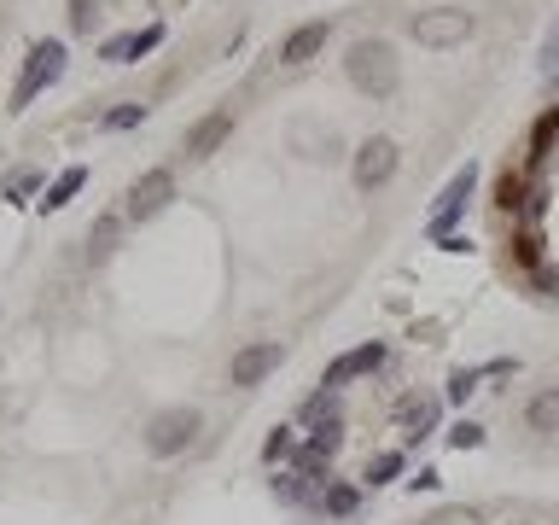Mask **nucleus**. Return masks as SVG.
Wrapping results in <instances>:
<instances>
[{
	"label": "nucleus",
	"instance_id": "obj_2",
	"mask_svg": "<svg viewBox=\"0 0 559 525\" xmlns=\"http://www.w3.org/2000/svg\"><path fill=\"white\" fill-rule=\"evenodd\" d=\"M59 76H65V41H35L30 53H24L18 82H12V111H24V105H30L41 88H53Z\"/></svg>",
	"mask_w": 559,
	"mask_h": 525
},
{
	"label": "nucleus",
	"instance_id": "obj_7",
	"mask_svg": "<svg viewBox=\"0 0 559 525\" xmlns=\"http://www.w3.org/2000/svg\"><path fill=\"white\" fill-rule=\"evenodd\" d=\"M175 199V170H146L129 181V216L134 222H146V216H158V210Z\"/></svg>",
	"mask_w": 559,
	"mask_h": 525
},
{
	"label": "nucleus",
	"instance_id": "obj_12",
	"mask_svg": "<svg viewBox=\"0 0 559 525\" xmlns=\"http://www.w3.org/2000/svg\"><path fill=\"white\" fill-rule=\"evenodd\" d=\"M472 187H478V164H466L455 181H449V193H443V205H437V216H431V234H449V222L461 216V205L472 199Z\"/></svg>",
	"mask_w": 559,
	"mask_h": 525
},
{
	"label": "nucleus",
	"instance_id": "obj_26",
	"mask_svg": "<svg viewBox=\"0 0 559 525\" xmlns=\"http://www.w3.org/2000/svg\"><path fill=\"white\" fill-rule=\"evenodd\" d=\"M274 496H280V502H297V496H303V485H297V479H274Z\"/></svg>",
	"mask_w": 559,
	"mask_h": 525
},
{
	"label": "nucleus",
	"instance_id": "obj_8",
	"mask_svg": "<svg viewBox=\"0 0 559 525\" xmlns=\"http://www.w3.org/2000/svg\"><path fill=\"white\" fill-rule=\"evenodd\" d=\"M327 41H332V18H309V24H297V30L280 41V65H309Z\"/></svg>",
	"mask_w": 559,
	"mask_h": 525
},
{
	"label": "nucleus",
	"instance_id": "obj_9",
	"mask_svg": "<svg viewBox=\"0 0 559 525\" xmlns=\"http://www.w3.org/2000/svg\"><path fill=\"white\" fill-rule=\"evenodd\" d=\"M233 135V105H216V111H204L193 129H187V158H210L222 140Z\"/></svg>",
	"mask_w": 559,
	"mask_h": 525
},
{
	"label": "nucleus",
	"instance_id": "obj_21",
	"mask_svg": "<svg viewBox=\"0 0 559 525\" xmlns=\"http://www.w3.org/2000/svg\"><path fill=\"white\" fill-rule=\"evenodd\" d=\"M495 205H501V210H519V205H525V181H519V175H501V187H495Z\"/></svg>",
	"mask_w": 559,
	"mask_h": 525
},
{
	"label": "nucleus",
	"instance_id": "obj_13",
	"mask_svg": "<svg viewBox=\"0 0 559 525\" xmlns=\"http://www.w3.org/2000/svg\"><path fill=\"white\" fill-rule=\"evenodd\" d=\"M158 41H164L158 24H152V30H134V35H111V41L99 47V59H111V65H134V59H140V53H152Z\"/></svg>",
	"mask_w": 559,
	"mask_h": 525
},
{
	"label": "nucleus",
	"instance_id": "obj_27",
	"mask_svg": "<svg viewBox=\"0 0 559 525\" xmlns=\"http://www.w3.org/2000/svg\"><path fill=\"white\" fill-rule=\"evenodd\" d=\"M542 59H559V24L548 30V41H542Z\"/></svg>",
	"mask_w": 559,
	"mask_h": 525
},
{
	"label": "nucleus",
	"instance_id": "obj_22",
	"mask_svg": "<svg viewBox=\"0 0 559 525\" xmlns=\"http://www.w3.org/2000/svg\"><path fill=\"white\" fill-rule=\"evenodd\" d=\"M472 391H478V374H472V368H455V374H449V403H466Z\"/></svg>",
	"mask_w": 559,
	"mask_h": 525
},
{
	"label": "nucleus",
	"instance_id": "obj_16",
	"mask_svg": "<svg viewBox=\"0 0 559 525\" xmlns=\"http://www.w3.org/2000/svg\"><path fill=\"white\" fill-rule=\"evenodd\" d=\"M356 502H362V490H356V485H327V514H332V520H350Z\"/></svg>",
	"mask_w": 559,
	"mask_h": 525
},
{
	"label": "nucleus",
	"instance_id": "obj_11",
	"mask_svg": "<svg viewBox=\"0 0 559 525\" xmlns=\"http://www.w3.org/2000/svg\"><path fill=\"white\" fill-rule=\"evenodd\" d=\"M373 368H385V345H379V339H373V345H356V350H344V356H338V362H332L327 368V391L332 385H344V380H356V374H373Z\"/></svg>",
	"mask_w": 559,
	"mask_h": 525
},
{
	"label": "nucleus",
	"instance_id": "obj_17",
	"mask_svg": "<svg viewBox=\"0 0 559 525\" xmlns=\"http://www.w3.org/2000/svg\"><path fill=\"white\" fill-rule=\"evenodd\" d=\"M117 228H123L117 216H99L94 234H88V251H94V257H111V245H117Z\"/></svg>",
	"mask_w": 559,
	"mask_h": 525
},
{
	"label": "nucleus",
	"instance_id": "obj_1",
	"mask_svg": "<svg viewBox=\"0 0 559 525\" xmlns=\"http://www.w3.org/2000/svg\"><path fill=\"white\" fill-rule=\"evenodd\" d=\"M344 70H350V82H356L362 94H373V100H391L396 82H402L391 41H356V47H350V59H344Z\"/></svg>",
	"mask_w": 559,
	"mask_h": 525
},
{
	"label": "nucleus",
	"instance_id": "obj_6",
	"mask_svg": "<svg viewBox=\"0 0 559 525\" xmlns=\"http://www.w3.org/2000/svg\"><path fill=\"white\" fill-rule=\"evenodd\" d=\"M396 158H402V152H396V140H385V135L362 140V146H356V187H362V193L385 187V181L396 175Z\"/></svg>",
	"mask_w": 559,
	"mask_h": 525
},
{
	"label": "nucleus",
	"instance_id": "obj_15",
	"mask_svg": "<svg viewBox=\"0 0 559 525\" xmlns=\"http://www.w3.org/2000/svg\"><path fill=\"white\" fill-rule=\"evenodd\" d=\"M82 181H88V170H82V164H70V170L59 175L53 187H47V199H41V210H65V205H70V193H76Z\"/></svg>",
	"mask_w": 559,
	"mask_h": 525
},
{
	"label": "nucleus",
	"instance_id": "obj_20",
	"mask_svg": "<svg viewBox=\"0 0 559 525\" xmlns=\"http://www.w3.org/2000/svg\"><path fill=\"white\" fill-rule=\"evenodd\" d=\"M134 123H146V105H117L99 117V129H134Z\"/></svg>",
	"mask_w": 559,
	"mask_h": 525
},
{
	"label": "nucleus",
	"instance_id": "obj_10",
	"mask_svg": "<svg viewBox=\"0 0 559 525\" xmlns=\"http://www.w3.org/2000/svg\"><path fill=\"white\" fill-rule=\"evenodd\" d=\"M338 444H344V426H338V420H321V426H315V438H309V444H303V455H297L303 479H321V467L338 455Z\"/></svg>",
	"mask_w": 559,
	"mask_h": 525
},
{
	"label": "nucleus",
	"instance_id": "obj_25",
	"mask_svg": "<svg viewBox=\"0 0 559 525\" xmlns=\"http://www.w3.org/2000/svg\"><path fill=\"white\" fill-rule=\"evenodd\" d=\"M70 24H76V30H94V0H76V12H70Z\"/></svg>",
	"mask_w": 559,
	"mask_h": 525
},
{
	"label": "nucleus",
	"instance_id": "obj_14",
	"mask_svg": "<svg viewBox=\"0 0 559 525\" xmlns=\"http://www.w3.org/2000/svg\"><path fill=\"white\" fill-rule=\"evenodd\" d=\"M525 426H530V432H542V438H554V432H559V385L536 391V397L525 403Z\"/></svg>",
	"mask_w": 559,
	"mask_h": 525
},
{
	"label": "nucleus",
	"instance_id": "obj_5",
	"mask_svg": "<svg viewBox=\"0 0 559 525\" xmlns=\"http://www.w3.org/2000/svg\"><path fill=\"white\" fill-rule=\"evenodd\" d=\"M193 438H198V409H187V403L152 415V426H146V450L152 455H181Z\"/></svg>",
	"mask_w": 559,
	"mask_h": 525
},
{
	"label": "nucleus",
	"instance_id": "obj_23",
	"mask_svg": "<svg viewBox=\"0 0 559 525\" xmlns=\"http://www.w3.org/2000/svg\"><path fill=\"white\" fill-rule=\"evenodd\" d=\"M449 444H455V450H478V444H484V426H472V420L449 426Z\"/></svg>",
	"mask_w": 559,
	"mask_h": 525
},
{
	"label": "nucleus",
	"instance_id": "obj_18",
	"mask_svg": "<svg viewBox=\"0 0 559 525\" xmlns=\"http://www.w3.org/2000/svg\"><path fill=\"white\" fill-rule=\"evenodd\" d=\"M396 473H402V455H396V450H385V455L367 461V485H391Z\"/></svg>",
	"mask_w": 559,
	"mask_h": 525
},
{
	"label": "nucleus",
	"instance_id": "obj_24",
	"mask_svg": "<svg viewBox=\"0 0 559 525\" xmlns=\"http://www.w3.org/2000/svg\"><path fill=\"white\" fill-rule=\"evenodd\" d=\"M280 455H292V432L286 426H274V438L263 444V461H280Z\"/></svg>",
	"mask_w": 559,
	"mask_h": 525
},
{
	"label": "nucleus",
	"instance_id": "obj_19",
	"mask_svg": "<svg viewBox=\"0 0 559 525\" xmlns=\"http://www.w3.org/2000/svg\"><path fill=\"white\" fill-rule=\"evenodd\" d=\"M402 420H408V438H426V426L437 420L431 403H402Z\"/></svg>",
	"mask_w": 559,
	"mask_h": 525
},
{
	"label": "nucleus",
	"instance_id": "obj_3",
	"mask_svg": "<svg viewBox=\"0 0 559 525\" xmlns=\"http://www.w3.org/2000/svg\"><path fill=\"white\" fill-rule=\"evenodd\" d=\"M472 30H478V18L461 12V6H431V12L414 18V41H420V47H437V53H443V47H461Z\"/></svg>",
	"mask_w": 559,
	"mask_h": 525
},
{
	"label": "nucleus",
	"instance_id": "obj_4",
	"mask_svg": "<svg viewBox=\"0 0 559 525\" xmlns=\"http://www.w3.org/2000/svg\"><path fill=\"white\" fill-rule=\"evenodd\" d=\"M286 362V345L280 339H257V345H239L228 362V385H239V391H251V385H263L274 368Z\"/></svg>",
	"mask_w": 559,
	"mask_h": 525
}]
</instances>
